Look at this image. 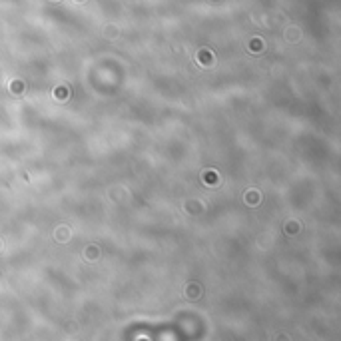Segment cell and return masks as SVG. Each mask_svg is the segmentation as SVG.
Masks as SVG:
<instances>
[{
  "mask_svg": "<svg viewBox=\"0 0 341 341\" xmlns=\"http://www.w3.org/2000/svg\"><path fill=\"white\" fill-rule=\"evenodd\" d=\"M76 2H84V0H76Z\"/></svg>",
  "mask_w": 341,
  "mask_h": 341,
  "instance_id": "7a4b0ae2",
  "label": "cell"
},
{
  "mask_svg": "<svg viewBox=\"0 0 341 341\" xmlns=\"http://www.w3.org/2000/svg\"><path fill=\"white\" fill-rule=\"evenodd\" d=\"M285 38L289 42H297L301 38V30L297 26H291V28H287V32H285Z\"/></svg>",
  "mask_w": 341,
  "mask_h": 341,
  "instance_id": "6da1fadb",
  "label": "cell"
}]
</instances>
